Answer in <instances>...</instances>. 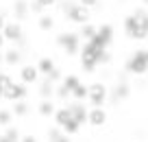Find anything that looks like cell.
<instances>
[{
	"mask_svg": "<svg viewBox=\"0 0 148 142\" xmlns=\"http://www.w3.org/2000/svg\"><path fill=\"white\" fill-rule=\"evenodd\" d=\"M126 70L133 74H144L148 70V51H137L133 57H131V61L126 64Z\"/></svg>",
	"mask_w": 148,
	"mask_h": 142,
	"instance_id": "7a4b0ae2",
	"label": "cell"
},
{
	"mask_svg": "<svg viewBox=\"0 0 148 142\" xmlns=\"http://www.w3.org/2000/svg\"><path fill=\"white\" fill-rule=\"evenodd\" d=\"M11 120V112H0V125H9Z\"/></svg>",
	"mask_w": 148,
	"mask_h": 142,
	"instance_id": "cb8c5ba5",
	"label": "cell"
},
{
	"mask_svg": "<svg viewBox=\"0 0 148 142\" xmlns=\"http://www.w3.org/2000/svg\"><path fill=\"white\" fill-rule=\"evenodd\" d=\"M13 11H15V15H18V18H26V13L31 11V7H28L26 0H15Z\"/></svg>",
	"mask_w": 148,
	"mask_h": 142,
	"instance_id": "7c38bea8",
	"label": "cell"
},
{
	"mask_svg": "<svg viewBox=\"0 0 148 142\" xmlns=\"http://www.w3.org/2000/svg\"><path fill=\"white\" fill-rule=\"evenodd\" d=\"M87 120L94 125V127H100V125H105V120H107V112L102 109V107H92V112L87 114Z\"/></svg>",
	"mask_w": 148,
	"mask_h": 142,
	"instance_id": "ba28073f",
	"label": "cell"
},
{
	"mask_svg": "<svg viewBox=\"0 0 148 142\" xmlns=\"http://www.w3.org/2000/svg\"><path fill=\"white\" fill-rule=\"evenodd\" d=\"M5 61L7 64H20V53L18 51H9L5 55Z\"/></svg>",
	"mask_w": 148,
	"mask_h": 142,
	"instance_id": "ffe728a7",
	"label": "cell"
},
{
	"mask_svg": "<svg viewBox=\"0 0 148 142\" xmlns=\"http://www.w3.org/2000/svg\"><path fill=\"white\" fill-rule=\"evenodd\" d=\"M63 11H65V15H68V20H72V22H76V24H87V20H89L87 7H83L81 2H79V5L65 2V5H63Z\"/></svg>",
	"mask_w": 148,
	"mask_h": 142,
	"instance_id": "6da1fadb",
	"label": "cell"
},
{
	"mask_svg": "<svg viewBox=\"0 0 148 142\" xmlns=\"http://www.w3.org/2000/svg\"><path fill=\"white\" fill-rule=\"evenodd\" d=\"M24 96H26V87H24V83H13L11 87L5 90V98H9V101H22Z\"/></svg>",
	"mask_w": 148,
	"mask_h": 142,
	"instance_id": "52a82bcc",
	"label": "cell"
},
{
	"mask_svg": "<svg viewBox=\"0 0 148 142\" xmlns=\"http://www.w3.org/2000/svg\"><path fill=\"white\" fill-rule=\"evenodd\" d=\"M72 96L76 98V101H83V98L89 96V87H85V85H81V83H79V85L72 90Z\"/></svg>",
	"mask_w": 148,
	"mask_h": 142,
	"instance_id": "5bb4252c",
	"label": "cell"
},
{
	"mask_svg": "<svg viewBox=\"0 0 148 142\" xmlns=\"http://www.w3.org/2000/svg\"><path fill=\"white\" fill-rule=\"evenodd\" d=\"M57 42L65 48L68 55H74V53L79 51V35H76V33H65V35H59V39H57Z\"/></svg>",
	"mask_w": 148,
	"mask_h": 142,
	"instance_id": "5b68a950",
	"label": "cell"
},
{
	"mask_svg": "<svg viewBox=\"0 0 148 142\" xmlns=\"http://www.w3.org/2000/svg\"><path fill=\"white\" fill-rule=\"evenodd\" d=\"M144 2H146V5H148V0H144Z\"/></svg>",
	"mask_w": 148,
	"mask_h": 142,
	"instance_id": "d6a6232c",
	"label": "cell"
},
{
	"mask_svg": "<svg viewBox=\"0 0 148 142\" xmlns=\"http://www.w3.org/2000/svg\"><path fill=\"white\" fill-rule=\"evenodd\" d=\"M5 28V20H2V15H0V31Z\"/></svg>",
	"mask_w": 148,
	"mask_h": 142,
	"instance_id": "f546056e",
	"label": "cell"
},
{
	"mask_svg": "<svg viewBox=\"0 0 148 142\" xmlns=\"http://www.w3.org/2000/svg\"><path fill=\"white\" fill-rule=\"evenodd\" d=\"M89 103H92V107H102L107 101V87L102 85V83H94L92 87H89Z\"/></svg>",
	"mask_w": 148,
	"mask_h": 142,
	"instance_id": "277c9868",
	"label": "cell"
},
{
	"mask_svg": "<svg viewBox=\"0 0 148 142\" xmlns=\"http://www.w3.org/2000/svg\"><path fill=\"white\" fill-rule=\"evenodd\" d=\"M76 85H79V79L74 77V74H68V77L63 79V87H65L68 92H72V90H74Z\"/></svg>",
	"mask_w": 148,
	"mask_h": 142,
	"instance_id": "e0dca14e",
	"label": "cell"
},
{
	"mask_svg": "<svg viewBox=\"0 0 148 142\" xmlns=\"http://www.w3.org/2000/svg\"><path fill=\"white\" fill-rule=\"evenodd\" d=\"M96 31H98V28H96V26H92V24H83V28H81V35H83L85 39L89 42V39H94Z\"/></svg>",
	"mask_w": 148,
	"mask_h": 142,
	"instance_id": "9a60e30c",
	"label": "cell"
},
{
	"mask_svg": "<svg viewBox=\"0 0 148 142\" xmlns=\"http://www.w3.org/2000/svg\"><path fill=\"white\" fill-rule=\"evenodd\" d=\"M37 70L42 74H50L52 70H55V64H52V59H48V57H44V59H39V64H37Z\"/></svg>",
	"mask_w": 148,
	"mask_h": 142,
	"instance_id": "4fadbf2b",
	"label": "cell"
},
{
	"mask_svg": "<svg viewBox=\"0 0 148 142\" xmlns=\"http://www.w3.org/2000/svg\"><path fill=\"white\" fill-rule=\"evenodd\" d=\"M0 61H2V55H0Z\"/></svg>",
	"mask_w": 148,
	"mask_h": 142,
	"instance_id": "1f68e13d",
	"label": "cell"
},
{
	"mask_svg": "<svg viewBox=\"0 0 148 142\" xmlns=\"http://www.w3.org/2000/svg\"><path fill=\"white\" fill-rule=\"evenodd\" d=\"M20 77H22L24 83H35L37 77H39V70H37V66H24Z\"/></svg>",
	"mask_w": 148,
	"mask_h": 142,
	"instance_id": "8fae6325",
	"label": "cell"
},
{
	"mask_svg": "<svg viewBox=\"0 0 148 142\" xmlns=\"http://www.w3.org/2000/svg\"><path fill=\"white\" fill-rule=\"evenodd\" d=\"M2 44H5V35H2V31H0V48H2Z\"/></svg>",
	"mask_w": 148,
	"mask_h": 142,
	"instance_id": "83f0119b",
	"label": "cell"
},
{
	"mask_svg": "<svg viewBox=\"0 0 148 142\" xmlns=\"http://www.w3.org/2000/svg\"><path fill=\"white\" fill-rule=\"evenodd\" d=\"M37 2H39V5H42V7H48V5H52L55 0H37Z\"/></svg>",
	"mask_w": 148,
	"mask_h": 142,
	"instance_id": "484cf974",
	"label": "cell"
},
{
	"mask_svg": "<svg viewBox=\"0 0 148 142\" xmlns=\"http://www.w3.org/2000/svg\"><path fill=\"white\" fill-rule=\"evenodd\" d=\"M124 28H126V33H129L131 37H135V39H144V37L148 35V28L144 26L142 18H135V15H131V18L124 20Z\"/></svg>",
	"mask_w": 148,
	"mask_h": 142,
	"instance_id": "3957f363",
	"label": "cell"
},
{
	"mask_svg": "<svg viewBox=\"0 0 148 142\" xmlns=\"http://www.w3.org/2000/svg\"><path fill=\"white\" fill-rule=\"evenodd\" d=\"M26 112H28V105H26V103H22V101H18V103H15V107H13V114L24 116Z\"/></svg>",
	"mask_w": 148,
	"mask_h": 142,
	"instance_id": "7402d4cb",
	"label": "cell"
},
{
	"mask_svg": "<svg viewBox=\"0 0 148 142\" xmlns=\"http://www.w3.org/2000/svg\"><path fill=\"white\" fill-rule=\"evenodd\" d=\"M111 33H113V28H111L109 24H102V26L96 31V35H94V42H96L98 46H102V48H107V44L113 39V35H111Z\"/></svg>",
	"mask_w": 148,
	"mask_h": 142,
	"instance_id": "8992f818",
	"label": "cell"
},
{
	"mask_svg": "<svg viewBox=\"0 0 148 142\" xmlns=\"http://www.w3.org/2000/svg\"><path fill=\"white\" fill-rule=\"evenodd\" d=\"M5 96V87H2V83H0V98Z\"/></svg>",
	"mask_w": 148,
	"mask_h": 142,
	"instance_id": "f1b7e54d",
	"label": "cell"
},
{
	"mask_svg": "<svg viewBox=\"0 0 148 142\" xmlns=\"http://www.w3.org/2000/svg\"><path fill=\"white\" fill-rule=\"evenodd\" d=\"M50 94H52V81H50V79H46V81L42 83V96L46 98V96H50Z\"/></svg>",
	"mask_w": 148,
	"mask_h": 142,
	"instance_id": "44dd1931",
	"label": "cell"
},
{
	"mask_svg": "<svg viewBox=\"0 0 148 142\" xmlns=\"http://www.w3.org/2000/svg\"><path fill=\"white\" fill-rule=\"evenodd\" d=\"M39 114H42V116H52V114H55V105H52L50 101H42V105H39Z\"/></svg>",
	"mask_w": 148,
	"mask_h": 142,
	"instance_id": "2e32d148",
	"label": "cell"
},
{
	"mask_svg": "<svg viewBox=\"0 0 148 142\" xmlns=\"http://www.w3.org/2000/svg\"><path fill=\"white\" fill-rule=\"evenodd\" d=\"M96 2H98V0H81V5H83V7H94Z\"/></svg>",
	"mask_w": 148,
	"mask_h": 142,
	"instance_id": "d4e9b609",
	"label": "cell"
},
{
	"mask_svg": "<svg viewBox=\"0 0 148 142\" xmlns=\"http://www.w3.org/2000/svg\"><path fill=\"white\" fill-rule=\"evenodd\" d=\"M57 142H70V140H68V138H65V136H61V138H59V140H57Z\"/></svg>",
	"mask_w": 148,
	"mask_h": 142,
	"instance_id": "4dcf8cb0",
	"label": "cell"
},
{
	"mask_svg": "<svg viewBox=\"0 0 148 142\" xmlns=\"http://www.w3.org/2000/svg\"><path fill=\"white\" fill-rule=\"evenodd\" d=\"M2 35H5V39H20L22 37V28H20V24H5V28H2Z\"/></svg>",
	"mask_w": 148,
	"mask_h": 142,
	"instance_id": "30bf717a",
	"label": "cell"
},
{
	"mask_svg": "<svg viewBox=\"0 0 148 142\" xmlns=\"http://www.w3.org/2000/svg\"><path fill=\"white\" fill-rule=\"evenodd\" d=\"M126 96H129V85H126V83L118 85L116 92H113V98H118V101H120V98H126Z\"/></svg>",
	"mask_w": 148,
	"mask_h": 142,
	"instance_id": "ac0fdd59",
	"label": "cell"
},
{
	"mask_svg": "<svg viewBox=\"0 0 148 142\" xmlns=\"http://www.w3.org/2000/svg\"><path fill=\"white\" fill-rule=\"evenodd\" d=\"M70 114H72V118L76 120V123H81V125L87 120V109H85V105H81L79 101L70 105Z\"/></svg>",
	"mask_w": 148,
	"mask_h": 142,
	"instance_id": "9c48e42d",
	"label": "cell"
},
{
	"mask_svg": "<svg viewBox=\"0 0 148 142\" xmlns=\"http://www.w3.org/2000/svg\"><path fill=\"white\" fill-rule=\"evenodd\" d=\"M22 142H35V138H33V136H26V138H22Z\"/></svg>",
	"mask_w": 148,
	"mask_h": 142,
	"instance_id": "4316f807",
	"label": "cell"
},
{
	"mask_svg": "<svg viewBox=\"0 0 148 142\" xmlns=\"http://www.w3.org/2000/svg\"><path fill=\"white\" fill-rule=\"evenodd\" d=\"M7 138H9L11 142H18L20 140V133H18V129H7V133H5Z\"/></svg>",
	"mask_w": 148,
	"mask_h": 142,
	"instance_id": "603a6c76",
	"label": "cell"
},
{
	"mask_svg": "<svg viewBox=\"0 0 148 142\" xmlns=\"http://www.w3.org/2000/svg\"><path fill=\"white\" fill-rule=\"evenodd\" d=\"M39 28H42V31L52 28V18H48V15H39Z\"/></svg>",
	"mask_w": 148,
	"mask_h": 142,
	"instance_id": "d6986e66",
	"label": "cell"
}]
</instances>
